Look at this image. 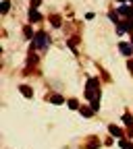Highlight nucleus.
<instances>
[{"label":"nucleus","mask_w":133,"mask_h":149,"mask_svg":"<svg viewBox=\"0 0 133 149\" xmlns=\"http://www.w3.org/2000/svg\"><path fill=\"white\" fill-rule=\"evenodd\" d=\"M25 35H27V37H31V35H33V33H31V27H25Z\"/></svg>","instance_id":"obj_17"},{"label":"nucleus","mask_w":133,"mask_h":149,"mask_svg":"<svg viewBox=\"0 0 133 149\" xmlns=\"http://www.w3.org/2000/svg\"><path fill=\"white\" fill-rule=\"evenodd\" d=\"M46 46H48V35H46L44 31H40V33L35 35V40H33V50H35V48H42V50H44Z\"/></svg>","instance_id":"obj_2"},{"label":"nucleus","mask_w":133,"mask_h":149,"mask_svg":"<svg viewBox=\"0 0 133 149\" xmlns=\"http://www.w3.org/2000/svg\"><path fill=\"white\" fill-rule=\"evenodd\" d=\"M40 2H42V0H31V8H37V6H40Z\"/></svg>","instance_id":"obj_16"},{"label":"nucleus","mask_w":133,"mask_h":149,"mask_svg":"<svg viewBox=\"0 0 133 149\" xmlns=\"http://www.w3.org/2000/svg\"><path fill=\"white\" fill-rule=\"evenodd\" d=\"M19 91H21L25 97H33V91H31V87H27V85H21V87H19Z\"/></svg>","instance_id":"obj_6"},{"label":"nucleus","mask_w":133,"mask_h":149,"mask_svg":"<svg viewBox=\"0 0 133 149\" xmlns=\"http://www.w3.org/2000/svg\"><path fill=\"white\" fill-rule=\"evenodd\" d=\"M11 8V4H8V0H4V2H2V13H6Z\"/></svg>","instance_id":"obj_15"},{"label":"nucleus","mask_w":133,"mask_h":149,"mask_svg":"<svg viewBox=\"0 0 133 149\" xmlns=\"http://www.w3.org/2000/svg\"><path fill=\"white\" fill-rule=\"evenodd\" d=\"M50 23H52L54 27H61V19H58V17L54 15V17H50Z\"/></svg>","instance_id":"obj_12"},{"label":"nucleus","mask_w":133,"mask_h":149,"mask_svg":"<svg viewBox=\"0 0 133 149\" xmlns=\"http://www.w3.org/2000/svg\"><path fill=\"white\" fill-rule=\"evenodd\" d=\"M69 108H71V110H77V108H79L77 100H69Z\"/></svg>","instance_id":"obj_13"},{"label":"nucleus","mask_w":133,"mask_h":149,"mask_svg":"<svg viewBox=\"0 0 133 149\" xmlns=\"http://www.w3.org/2000/svg\"><path fill=\"white\" fill-rule=\"evenodd\" d=\"M40 19H42V15L37 13L35 8H31V10H29V21H31V23H37Z\"/></svg>","instance_id":"obj_5"},{"label":"nucleus","mask_w":133,"mask_h":149,"mask_svg":"<svg viewBox=\"0 0 133 149\" xmlns=\"http://www.w3.org/2000/svg\"><path fill=\"white\" fill-rule=\"evenodd\" d=\"M127 66H129V70H131V72H133V60H131V62H129V64H127Z\"/></svg>","instance_id":"obj_18"},{"label":"nucleus","mask_w":133,"mask_h":149,"mask_svg":"<svg viewBox=\"0 0 133 149\" xmlns=\"http://www.w3.org/2000/svg\"><path fill=\"white\" fill-rule=\"evenodd\" d=\"M108 17H110V21H112V23H121V21H119V17H117L115 13H110Z\"/></svg>","instance_id":"obj_14"},{"label":"nucleus","mask_w":133,"mask_h":149,"mask_svg":"<svg viewBox=\"0 0 133 149\" xmlns=\"http://www.w3.org/2000/svg\"><path fill=\"white\" fill-rule=\"evenodd\" d=\"M131 44H133V35H131Z\"/></svg>","instance_id":"obj_20"},{"label":"nucleus","mask_w":133,"mask_h":149,"mask_svg":"<svg viewBox=\"0 0 133 149\" xmlns=\"http://www.w3.org/2000/svg\"><path fill=\"white\" fill-rule=\"evenodd\" d=\"M119 13L121 15H127L129 19H133V8L131 6H119Z\"/></svg>","instance_id":"obj_7"},{"label":"nucleus","mask_w":133,"mask_h":149,"mask_svg":"<svg viewBox=\"0 0 133 149\" xmlns=\"http://www.w3.org/2000/svg\"><path fill=\"white\" fill-rule=\"evenodd\" d=\"M108 130H110V135H112V137H117V139H123V130H121L119 126L110 124V126H108Z\"/></svg>","instance_id":"obj_4"},{"label":"nucleus","mask_w":133,"mask_h":149,"mask_svg":"<svg viewBox=\"0 0 133 149\" xmlns=\"http://www.w3.org/2000/svg\"><path fill=\"white\" fill-rule=\"evenodd\" d=\"M85 97L89 100L94 112L100 110V83H98V79H89L87 81V85H85Z\"/></svg>","instance_id":"obj_1"},{"label":"nucleus","mask_w":133,"mask_h":149,"mask_svg":"<svg viewBox=\"0 0 133 149\" xmlns=\"http://www.w3.org/2000/svg\"><path fill=\"white\" fill-rule=\"evenodd\" d=\"M119 50H121L125 56H131V54H133V44H125V42H123V44H119Z\"/></svg>","instance_id":"obj_3"},{"label":"nucleus","mask_w":133,"mask_h":149,"mask_svg":"<svg viewBox=\"0 0 133 149\" xmlns=\"http://www.w3.org/2000/svg\"><path fill=\"white\" fill-rule=\"evenodd\" d=\"M123 122H125L127 126H133V118H131V114H125V116H123Z\"/></svg>","instance_id":"obj_11"},{"label":"nucleus","mask_w":133,"mask_h":149,"mask_svg":"<svg viewBox=\"0 0 133 149\" xmlns=\"http://www.w3.org/2000/svg\"><path fill=\"white\" fill-rule=\"evenodd\" d=\"M119 2H133V0H119Z\"/></svg>","instance_id":"obj_19"},{"label":"nucleus","mask_w":133,"mask_h":149,"mask_svg":"<svg viewBox=\"0 0 133 149\" xmlns=\"http://www.w3.org/2000/svg\"><path fill=\"white\" fill-rule=\"evenodd\" d=\"M48 100H50V102H52V104H56V106H58V104H63V102H65V100H63V97H61V95H50V97H48Z\"/></svg>","instance_id":"obj_9"},{"label":"nucleus","mask_w":133,"mask_h":149,"mask_svg":"<svg viewBox=\"0 0 133 149\" xmlns=\"http://www.w3.org/2000/svg\"><path fill=\"white\" fill-rule=\"evenodd\" d=\"M79 112H81V114H83L85 118H89V116L94 114V108H79Z\"/></svg>","instance_id":"obj_8"},{"label":"nucleus","mask_w":133,"mask_h":149,"mask_svg":"<svg viewBox=\"0 0 133 149\" xmlns=\"http://www.w3.org/2000/svg\"><path fill=\"white\" fill-rule=\"evenodd\" d=\"M119 145H121L123 149H133V145H131L129 141H125V139H119Z\"/></svg>","instance_id":"obj_10"}]
</instances>
